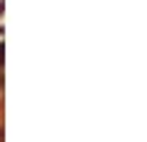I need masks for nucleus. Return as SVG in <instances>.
I'll return each mask as SVG.
<instances>
[{"mask_svg":"<svg viewBox=\"0 0 147 142\" xmlns=\"http://www.w3.org/2000/svg\"><path fill=\"white\" fill-rule=\"evenodd\" d=\"M3 50H5V47H3V45H0V63H3Z\"/></svg>","mask_w":147,"mask_h":142,"instance_id":"1","label":"nucleus"}]
</instances>
